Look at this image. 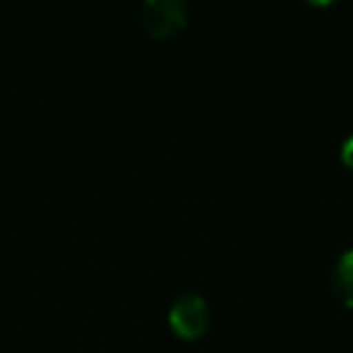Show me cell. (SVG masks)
Here are the masks:
<instances>
[{
  "label": "cell",
  "instance_id": "obj_1",
  "mask_svg": "<svg viewBox=\"0 0 353 353\" xmlns=\"http://www.w3.org/2000/svg\"><path fill=\"white\" fill-rule=\"evenodd\" d=\"M212 320L210 303L199 292H185L179 295L171 309H168V325L179 339H199L207 334Z\"/></svg>",
  "mask_w": 353,
  "mask_h": 353
},
{
  "label": "cell",
  "instance_id": "obj_2",
  "mask_svg": "<svg viewBox=\"0 0 353 353\" xmlns=\"http://www.w3.org/2000/svg\"><path fill=\"white\" fill-rule=\"evenodd\" d=\"M141 22L152 39H171L188 25V0H143Z\"/></svg>",
  "mask_w": 353,
  "mask_h": 353
},
{
  "label": "cell",
  "instance_id": "obj_3",
  "mask_svg": "<svg viewBox=\"0 0 353 353\" xmlns=\"http://www.w3.org/2000/svg\"><path fill=\"white\" fill-rule=\"evenodd\" d=\"M331 284H334V292L339 295V301L353 309V248L342 251L339 259L334 262Z\"/></svg>",
  "mask_w": 353,
  "mask_h": 353
},
{
  "label": "cell",
  "instance_id": "obj_4",
  "mask_svg": "<svg viewBox=\"0 0 353 353\" xmlns=\"http://www.w3.org/2000/svg\"><path fill=\"white\" fill-rule=\"evenodd\" d=\"M339 157H342L345 168H350V171H353V132L342 141V146H339Z\"/></svg>",
  "mask_w": 353,
  "mask_h": 353
},
{
  "label": "cell",
  "instance_id": "obj_5",
  "mask_svg": "<svg viewBox=\"0 0 353 353\" xmlns=\"http://www.w3.org/2000/svg\"><path fill=\"white\" fill-rule=\"evenodd\" d=\"M309 6H331V3H336V0H306Z\"/></svg>",
  "mask_w": 353,
  "mask_h": 353
}]
</instances>
